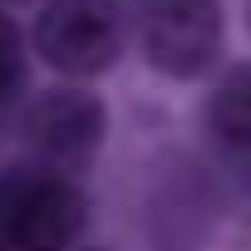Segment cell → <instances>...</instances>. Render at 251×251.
Wrapping results in <instances>:
<instances>
[{"label": "cell", "instance_id": "ba28073f", "mask_svg": "<svg viewBox=\"0 0 251 251\" xmlns=\"http://www.w3.org/2000/svg\"><path fill=\"white\" fill-rule=\"evenodd\" d=\"M246 30H251V0H246Z\"/></svg>", "mask_w": 251, "mask_h": 251}, {"label": "cell", "instance_id": "8992f818", "mask_svg": "<svg viewBox=\"0 0 251 251\" xmlns=\"http://www.w3.org/2000/svg\"><path fill=\"white\" fill-rule=\"evenodd\" d=\"M25 89V35L0 5V103Z\"/></svg>", "mask_w": 251, "mask_h": 251}, {"label": "cell", "instance_id": "6da1fadb", "mask_svg": "<svg viewBox=\"0 0 251 251\" xmlns=\"http://www.w3.org/2000/svg\"><path fill=\"white\" fill-rule=\"evenodd\" d=\"M89 226V197L79 177L20 163L0 173V241L10 251H69Z\"/></svg>", "mask_w": 251, "mask_h": 251}, {"label": "cell", "instance_id": "7a4b0ae2", "mask_svg": "<svg viewBox=\"0 0 251 251\" xmlns=\"http://www.w3.org/2000/svg\"><path fill=\"white\" fill-rule=\"evenodd\" d=\"M138 50L163 79H202L222 64V0H138Z\"/></svg>", "mask_w": 251, "mask_h": 251}, {"label": "cell", "instance_id": "277c9868", "mask_svg": "<svg viewBox=\"0 0 251 251\" xmlns=\"http://www.w3.org/2000/svg\"><path fill=\"white\" fill-rule=\"evenodd\" d=\"M103 138H108V108H103V99L89 94V89H74V84L40 94L30 103V113H25V143H30L35 163L59 168L69 177L84 173L99 158Z\"/></svg>", "mask_w": 251, "mask_h": 251}, {"label": "cell", "instance_id": "52a82bcc", "mask_svg": "<svg viewBox=\"0 0 251 251\" xmlns=\"http://www.w3.org/2000/svg\"><path fill=\"white\" fill-rule=\"evenodd\" d=\"M10 5H45V0H10Z\"/></svg>", "mask_w": 251, "mask_h": 251}, {"label": "cell", "instance_id": "5b68a950", "mask_svg": "<svg viewBox=\"0 0 251 251\" xmlns=\"http://www.w3.org/2000/svg\"><path fill=\"white\" fill-rule=\"evenodd\" d=\"M207 133L226 148V153H251V59L226 64L202 103Z\"/></svg>", "mask_w": 251, "mask_h": 251}, {"label": "cell", "instance_id": "3957f363", "mask_svg": "<svg viewBox=\"0 0 251 251\" xmlns=\"http://www.w3.org/2000/svg\"><path fill=\"white\" fill-rule=\"evenodd\" d=\"M123 15L113 0H45L30 50L64 79H99L123 54Z\"/></svg>", "mask_w": 251, "mask_h": 251}, {"label": "cell", "instance_id": "9c48e42d", "mask_svg": "<svg viewBox=\"0 0 251 251\" xmlns=\"http://www.w3.org/2000/svg\"><path fill=\"white\" fill-rule=\"evenodd\" d=\"M0 251H10V246H5V241H0Z\"/></svg>", "mask_w": 251, "mask_h": 251}]
</instances>
